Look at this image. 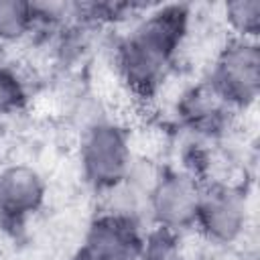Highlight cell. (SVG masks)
<instances>
[{
  "label": "cell",
  "mask_w": 260,
  "mask_h": 260,
  "mask_svg": "<svg viewBox=\"0 0 260 260\" xmlns=\"http://www.w3.org/2000/svg\"><path fill=\"white\" fill-rule=\"evenodd\" d=\"M37 30V16L32 2L0 0V45L10 49L14 45L30 43Z\"/></svg>",
  "instance_id": "9c48e42d"
},
{
  "label": "cell",
  "mask_w": 260,
  "mask_h": 260,
  "mask_svg": "<svg viewBox=\"0 0 260 260\" xmlns=\"http://www.w3.org/2000/svg\"><path fill=\"white\" fill-rule=\"evenodd\" d=\"M193 28L187 4H162L138 14L114 47V67L122 85L140 100H150L171 77Z\"/></svg>",
  "instance_id": "6da1fadb"
},
{
  "label": "cell",
  "mask_w": 260,
  "mask_h": 260,
  "mask_svg": "<svg viewBox=\"0 0 260 260\" xmlns=\"http://www.w3.org/2000/svg\"><path fill=\"white\" fill-rule=\"evenodd\" d=\"M221 18L230 37L258 41L260 0H232L221 6Z\"/></svg>",
  "instance_id": "8fae6325"
},
{
  "label": "cell",
  "mask_w": 260,
  "mask_h": 260,
  "mask_svg": "<svg viewBox=\"0 0 260 260\" xmlns=\"http://www.w3.org/2000/svg\"><path fill=\"white\" fill-rule=\"evenodd\" d=\"M250 209L246 187L228 179H205L201 183L193 232L209 246H236L248 230Z\"/></svg>",
  "instance_id": "3957f363"
},
{
  "label": "cell",
  "mask_w": 260,
  "mask_h": 260,
  "mask_svg": "<svg viewBox=\"0 0 260 260\" xmlns=\"http://www.w3.org/2000/svg\"><path fill=\"white\" fill-rule=\"evenodd\" d=\"M175 110L181 126L191 132V136L209 142L223 136L238 116L205 79L185 87L177 98Z\"/></svg>",
  "instance_id": "ba28073f"
},
{
  "label": "cell",
  "mask_w": 260,
  "mask_h": 260,
  "mask_svg": "<svg viewBox=\"0 0 260 260\" xmlns=\"http://www.w3.org/2000/svg\"><path fill=\"white\" fill-rule=\"evenodd\" d=\"M47 203V181L43 173L26 162L0 169V223L22 228Z\"/></svg>",
  "instance_id": "52a82bcc"
},
{
  "label": "cell",
  "mask_w": 260,
  "mask_h": 260,
  "mask_svg": "<svg viewBox=\"0 0 260 260\" xmlns=\"http://www.w3.org/2000/svg\"><path fill=\"white\" fill-rule=\"evenodd\" d=\"M199 191L201 181L181 167L158 169L144 201L152 225L179 236L193 232Z\"/></svg>",
  "instance_id": "5b68a950"
},
{
  "label": "cell",
  "mask_w": 260,
  "mask_h": 260,
  "mask_svg": "<svg viewBox=\"0 0 260 260\" xmlns=\"http://www.w3.org/2000/svg\"><path fill=\"white\" fill-rule=\"evenodd\" d=\"M205 81L236 114L254 108L260 93L258 41L228 37L213 53Z\"/></svg>",
  "instance_id": "277c9868"
},
{
  "label": "cell",
  "mask_w": 260,
  "mask_h": 260,
  "mask_svg": "<svg viewBox=\"0 0 260 260\" xmlns=\"http://www.w3.org/2000/svg\"><path fill=\"white\" fill-rule=\"evenodd\" d=\"M142 240L138 215L102 209L89 221L71 260H140Z\"/></svg>",
  "instance_id": "8992f818"
},
{
  "label": "cell",
  "mask_w": 260,
  "mask_h": 260,
  "mask_svg": "<svg viewBox=\"0 0 260 260\" xmlns=\"http://www.w3.org/2000/svg\"><path fill=\"white\" fill-rule=\"evenodd\" d=\"M30 98L28 77L12 61L0 63V118H8L26 108Z\"/></svg>",
  "instance_id": "30bf717a"
},
{
  "label": "cell",
  "mask_w": 260,
  "mask_h": 260,
  "mask_svg": "<svg viewBox=\"0 0 260 260\" xmlns=\"http://www.w3.org/2000/svg\"><path fill=\"white\" fill-rule=\"evenodd\" d=\"M77 160L83 183L98 195L120 187L134 165L130 130L110 118L91 120L79 138Z\"/></svg>",
  "instance_id": "7a4b0ae2"
}]
</instances>
